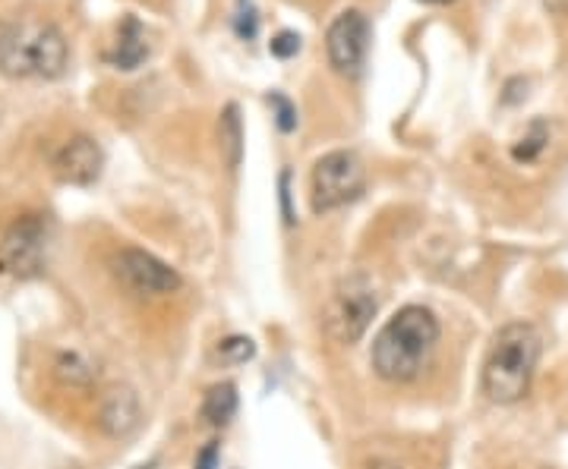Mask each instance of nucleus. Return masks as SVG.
I'll return each mask as SVG.
<instances>
[{
  "instance_id": "1",
  "label": "nucleus",
  "mask_w": 568,
  "mask_h": 469,
  "mask_svg": "<svg viewBox=\"0 0 568 469\" xmlns=\"http://www.w3.org/2000/svg\"><path fill=\"white\" fill-rule=\"evenodd\" d=\"M70 50L64 32L38 16L0 20V73L10 79H57Z\"/></svg>"
},
{
  "instance_id": "2",
  "label": "nucleus",
  "mask_w": 568,
  "mask_h": 469,
  "mask_svg": "<svg viewBox=\"0 0 568 469\" xmlns=\"http://www.w3.org/2000/svg\"><path fill=\"white\" fill-rule=\"evenodd\" d=\"M440 341V319L423 306H405L373 341V369L386 381H411Z\"/></svg>"
},
{
  "instance_id": "3",
  "label": "nucleus",
  "mask_w": 568,
  "mask_h": 469,
  "mask_svg": "<svg viewBox=\"0 0 568 469\" xmlns=\"http://www.w3.org/2000/svg\"><path fill=\"white\" fill-rule=\"evenodd\" d=\"M541 359V334L527 321H512L492 338L484 363V394L496 403H518L531 391Z\"/></svg>"
},
{
  "instance_id": "4",
  "label": "nucleus",
  "mask_w": 568,
  "mask_h": 469,
  "mask_svg": "<svg viewBox=\"0 0 568 469\" xmlns=\"http://www.w3.org/2000/svg\"><path fill=\"white\" fill-rule=\"evenodd\" d=\"M366 173L354 151H329L313 168V211L326 215L363 196Z\"/></svg>"
},
{
  "instance_id": "5",
  "label": "nucleus",
  "mask_w": 568,
  "mask_h": 469,
  "mask_svg": "<svg viewBox=\"0 0 568 469\" xmlns=\"http://www.w3.org/2000/svg\"><path fill=\"white\" fill-rule=\"evenodd\" d=\"M376 294L370 287V281L363 274H351L344 277L332 294V302H329V331L332 338L341 341V344H354L361 341L370 328V321L376 316Z\"/></svg>"
},
{
  "instance_id": "6",
  "label": "nucleus",
  "mask_w": 568,
  "mask_h": 469,
  "mask_svg": "<svg viewBox=\"0 0 568 469\" xmlns=\"http://www.w3.org/2000/svg\"><path fill=\"white\" fill-rule=\"evenodd\" d=\"M114 277L133 297H164L181 287V274L146 249H121L114 255Z\"/></svg>"
},
{
  "instance_id": "7",
  "label": "nucleus",
  "mask_w": 568,
  "mask_h": 469,
  "mask_svg": "<svg viewBox=\"0 0 568 469\" xmlns=\"http://www.w3.org/2000/svg\"><path fill=\"white\" fill-rule=\"evenodd\" d=\"M45 240H48V227L38 215L16 218L0 240V268L16 277L38 274L45 259Z\"/></svg>"
},
{
  "instance_id": "8",
  "label": "nucleus",
  "mask_w": 568,
  "mask_h": 469,
  "mask_svg": "<svg viewBox=\"0 0 568 469\" xmlns=\"http://www.w3.org/2000/svg\"><path fill=\"white\" fill-rule=\"evenodd\" d=\"M326 50L336 73L354 76L361 70L370 50V23L361 10H344L341 16H336L326 35Z\"/></svg>"
},
{
  "instance_id": "9",
  "label": "nucleus",
  "mask_w": 568,
  "mask_h": 469,
  "mask_svg": "<svg viewBox=\"0 0 568 469\" xmlns=\"http://www.w3.org/2000/svg\"><path fill=\"white\" fill-rule=\"evenodd\" d=\"M54 173L64 180V183H73V186H89L99 180L102 173V149L95 139L89 136H73L67 139L60 151L54 155Z\"/></svg>"
},
{
  "instance_id": "10",
  "label": "nucleus",
  "mask_w": 568,
  "mask_h": 469,
  "mask_svg": "<svg viewBox=\"0 0 568 469\" xmlns=\"http://www.w3.org/2000/svg\"><path fill=\"white\" fill-rule=\"evenodd\" d=\"M149 57V38H146V28L136 16H127L121 28H117V42L114 48L107 50V64L117 67V70H136L143 60Z\"/></svg>"
},
{
  "instance_id": "11",
  "label": "nucleus",
  "mask_w": 568,
  "mask_h": 469,
  "mask_svg": "<svg viewBox=\"0 0 568 469\" xmlns=\"http://www.w3.org/2000/svg\"><path fill=\"white\" fill-rule=\"evenodd\" d=\"M102 425L111 435H129L139 425V400L129 388H111L102 403Z\"/></svg>"
},
{
  "instance_id": "12",
  "label": "nucleus",
  "mask_w": 568,
  "mask_h": 469,
  "mask_svg": "<svg viewBox=\"0 0 568 469\" xmlns=\"http://www.w3.org/2000/svg\"><path fill=\"white\" fill-rule=\"evenodd\" d=\"M237 413V388L231 381H221V385H212L203 397V420L215 428L228 425Z\"/></svg>"
},
{
  "instance_id": "13",
  "label": "nucleus",
  "mask_w": 568,
  "mask_h": 469,
  "mask_svg": "<svg viewBox=\"0 0 568 469\" xmlns=\"http://www.w3.org/2000/svg\"><path fill=\"white\" fill-rule=\"evenodd\" d=\"M218 129H221V151H225V161H228V168H237L240 158H243V126H240L237 104H228V107H225Z\"/></svg>"
},
{
  "instance_id": "14",
  "label": "nucleus",
  "mask_w": 568,
  "mask_h": 469,
  "mask_svg": "<svg viewBox=\"0 0 568 469\" xmlns=\"http://www.w3.org/2000/svg\"><path fill=\"white\" fill-rule=\"evenodd\" d=\"M253 353H257V344H253L250 338H228V341H221V344H218L215 359H221L225 366H237V363L253 359Z\"/></svg>"
},
{
  "instance_id": "15",
  "label": "nucleus",
  "mask_w": 568,
  "mask_h": 469,
  "mask_svg": "<svg viewBox=\"0 0 568 469\" xmlns=\"http://www.w3.org/2000/svg\"><path fill=\"white\" fill-rule=\"evenodd\" d=\"M57 371H60V378H67L70 385H89V381H92L89 363H82L77 353H64V356L57 359Z\"/></svg>"
},
{
  "instance_id": "16",
  "label": "nucleus",
  "mask_w": 568,
  "mask_h": 469,
  "mask_svg": "<svg viewBox=\"0 0 568 469\" xmlns=\"http://www.w3.org/2000/svg\"><path fill=\"white\" fill-rule=\"evenodd\" d=\"M543 146H546V126L537 121V124L531 126V133L512 149V155H515V161H534L543 151Z\"/></svg>"
},
{
  "instance_id": "17",
  "label": "nucleus",
  "mask_w": 568,
  "mask_h": 469,
  "mask_svg": "<svg viewBox=\"0 0 568 469\" xmlns=\"http://www.w3.org/2000/svg\"><path fill=\"white\" fill-rule=\"evenodd\" d=\"M269 104L275 107V124H279V129H282V133H291V129L297 126V107L284 99L282 92H272V95H269Z\"/></svg>"
},
{
  "instance_id": "18",
  "label": "nucleus",
  "mask_w": 568,
  "mask_h": 469,
  "mask_svg": "<svg viewBox=\"0 0 568 469\" xmlns=\"http://www.w3.org/2000/svg\"><path fill=\"white\" fill-rule=\"evenodd\" d=\"M257 10H253V3L250 0H240V13H237V20H234V28H237V35L240 38H253L257 35Z\"/></svg>"
},
{
  "instance_id": "19",
  "label": "nucleus",
  "mask_w": 568,
  "mask_h": 469,
  "mask_svg": "<svg viewBox=\"0 0 568 469\" xmlns=\"http://www.w3.org/2000/svg\"><path fill=\"white\" fill-rule=\"evenodd\" d=\"M269 50H272L275 57L287 60V57H294V54L300 50V35H297V32H279V35L269 42Z\"/></svg>"
},
{
  "instance_id": "20",
  "label": "nucleus",
  "mask_w": 568,
  "mask_h": 469,
  "mask_svg": "<svg viewBox=\"0 0 568 469\" xmlns=\"http://www.w3.org/2000/svg\"><path fill=\"white\" fill-rule=\"evenodd\" d=\"M193 469H218V445L212 442L200 450V457H196V467Z\"/></svg>"
},
{
  "instance_id": "21",
  "label": "nucleus",
  "mask_w": 568,
  "mask_h": 469,
  "mask_svg": "<svg viewBox=\"0 0 568 469\" xmlns=\"http://www.w3.org/2000/svg\"><path fill=\"white\" fill-rule=\"evenodd\" d=\"M546 3V10L549 13H556V16H568V0H543Z\"/></svg>"
},
{
  "instance_id": "22",
  "label": "nucleus",
  "mask_w": 568,
  "mask_h": 469,
  "mask_svg": "<svg viewBox=\"0 0 568 469\" xmlns=\"http://www.w3.org/2000/svg\"><path fill=\"white\" fill-rule=\"evenodd\" d=\"M366 469H401L398 464H388V460H373V464H366Z\"/></svg>"
},
{
  "instance_id": "23",
  "label": "nucleus",
  "mask_w": 568,
  "mask_h": 469,
  "mask_svg": "<svg viewBox=\"0 0 568 469\" xmlns=\"http://www.w3.org/2000/svg\"><path fill=\"white\" fill-rule=\"evenodd\" d=\"M423 3H436V7H445V3H455V0H423Z\"/></svg>"
}]
</instances>
